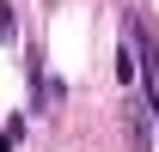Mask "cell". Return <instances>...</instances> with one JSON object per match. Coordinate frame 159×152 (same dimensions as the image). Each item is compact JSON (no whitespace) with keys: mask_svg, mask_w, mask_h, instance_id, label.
<instances>
[{"mask_svg":"<svg viewBox=\"0 0 159 152\" xmlns=\"http://www.w3.org/2000/svg\"><path fill=\"white\" fill-rule=\"evenodd\" d=\"M122 31H129V49H135L141 73H147V97H153V116H159V31L141 19V12H129V19H122Z\"/></svg>","mask_w":159,"mask_h":152,"instance_id":"1","label":"cell"},{"mask_svg":"<svg viewBox=\"0 0 159 152\" xmlns=\"http://www.w3.org/2000/svg\"><path fill=\"white\" fill-rule=\"evenodd\" d=\"M31 103H37V110H49V103H61V79H49L37 67V73H31Z\"/></svg>","mask_w":159,"mask_h":152,"instance_id":"2","label":"cell"},{"mask_svg":"<svg viewBox=\"0 0 159 152\" xmlns=\"http://www.w3.org/2000/svg\"><path fill=\"white\" fill-rule=\"evenodd\" d=\"M129 134H135L129 152H153V146H147V116H141V103H129Z\"/></svg>","mask_w":159,"mask_h":152,"instance_id":"3","label":"cell"},{"mask_svg":"<svg viewBox=\"0 0 159 152\" xmlns=\"http://www.w3.org/2000/svg\"><path fill=\"white\" fill-rule=\"evenodd\" d=\"M116 79H122V85H135V49H129V43H122V55H116Z\"/></svg>","mask_w":159,"mask_h":152,"instance_id":"4","label":"cell"}]
</instances>
